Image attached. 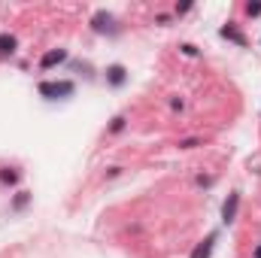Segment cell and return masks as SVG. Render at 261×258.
I'll return each mask as SVG.
<instances>
[{
  "label": "cell",
  "mask_w": 261,
  "mask_h": 258,
  "mask_svg": "<svg viewBox=\"0 0 261 258\" xmlns=\"http://www.w3.org/2000/svg\"><path fill=\"white\" fill-rule=\"evenodd\" d=\"M122 128H125V116H116L113 125H110V131H122Z\"/></svg>",
  "instance_id": "cell-10"
},
{
  "label": "cell",
  "mask_w": 261,
  "mask_h": 258,
  "mask_svg": "<svg viewBox=\"0 0 261 258\" xmlns=\"http://www.w3.org/2000/svg\"><path fill=\"white\" fill-rule=\"evenodd\" d=\"M24 203H28V194L21 192V194H18V197H15V210H21V207H24Z\"/></svg>",
  "instance_id": "cell-12"
},
{
  "label": "cell",
  "mask_w": 261,
  "mask_h": 258,
  "mask_svg": "<svg viewBox=\"0 0 261 258\" xmlns=\"http://www.w3.org/2000/svg\"><path fill=\"white\" fill-rule=\"evenodd\" d=\"M182 52H186L189 58H195V55H197V49H195V46H192V43H186V46H182Z\"/></svg>",
  "instance_id": "cell-13"
},
{
  "label": "cell",
  "mask_w": 261,
  "mask_h": 258,
  "mask_svg": "<svg viewBox=\"0 0 261 258\" xmlns=\"http://www.w3.org/2000/svg\"><path fill=\"white\" fill-rule=\"evenodd\" d=\"M252 258H261V246H255V252H252Z\"/></svg>",
  "instance_id": "cell-14"
},
{
  "label": "cell",
  "mask_w": 261,
  "mask_h": 258,
  "mask_svg": "<svg viewBox=\"0 0 261 258\" xmlns=\"http://www.w3.org/2000/svg\"><path fill=\"white\" fill-rule=\"evenodd\" d=\"M15 46H18V43H15V37H12V34H0V55H12V52H15Z\"/></svg>",
  "instance_id": "cell-7"
},
{
  "label": "cell",
  "mask_w": 261,
  "mask_h": 258,
  "mask_svg": "<svg viewBox=\"0 0 261 258\" xmlns=\"http://www.w3.org/2000/svg\"><path fill=\"white\" fill-rule=\"evenodd\" d=\"M246 12L249 15H261V3H246Z\"/></svg>",
  "instance_id": "cell-11"
},
{
  "label": "cell",
  "mask_w": 261,
  "mask_h": 258,
  "mask_svg": "<svg viewBox=\"0 0 261 258\" xmlns=\"http://www.w3.org/2000/svg\"><path fill=\"white\" fill-rule=\"evenodd\" d=\"M213 243H216V234H210L206 240H200L195 246V252H192V258H210L213 255Z\"/></svg>",
  "instance_id": "cell-4"
},
{
  "label": "cell",
  "mask_w": 261,
  "mask_h": 258,
  "mask_svg": "<svg viewBox=\"0 0 261 258\" xmlns=\"http://www.w3.org/2000/svg\"><path fill=\"white\" fill-rule=\"evenodd\" d=\"M107 76H110V82H113V85H122V82H125V67L113 64L110 70H107Z\"/></svg>",
  "instance_id": "cell-8"
},
{
  "label": "cell",
  "mask_w": 261,
  "mask_h": 258,
  "mask_svg": "<svg viewBox=\"0 0 261 258\" xmlns=\"http://www.w3.org/2000/svg\"><path fill=\"white\" fill-rule=\"evenodd\" d=\"M219 34H222V37H225V40H234V43H237V46H246V37H243V34H240V31H237V28H231V24H228V28H222V31H219Z\"/></svg>",
  "instance_id": "cell-6"
},
{
  "label": "cell",
  "mask_w": 261,
  "mask_h": 258,
  "mask_svg": "<svg viewBox=\"0 0 261 258\" xmlns=\"http://www.w3.org/2000/svg\"><path fill=\"white\" fill-rule=\"evenodd\" d=\"M76 91V85L70 79H61V82H40V94L46 100H61V97H70Z\"/></svg>",
  "instance_id": "cell-1"
},
{
  "label": "cell",
  "mask_w": 261,
  "mask_h": 258,
  "mask_svg": "<svg viewBox=\"0 0 261 258\" xmlns=\"http://www.w3.org/2000/svg\"><path fill=\"white\" fill-rule=\"evenodd\" d=\"M237 207H240V192H231L228 200L222 203V222H225V225H231V222L237 219Z\"/></svg>",
  "instance_id": "cell-2"
},
{
  "label": "cell",
  "mask_w": 261,
  "mask_h": 258,
  "mask_svg": "<svg viewBox=\"0 0 261 258\" xmlns=\"http://www.w3.org/2000/svg\"><path fill=\"white\" fill-rule=\"evenodd\" d=\"M61 61H67V52H64V49H55V52L43 55V61H40V67H43V70H49V67L61 64Z\"/></svg>",
  "instance_id": "cell-5"
},
{
  "label": "cell",
  "mask_w": 261,
  "mask_h": 258,
  "mask_svg": "<svg viewBox=\"0 0 261 258\" xmlns=\"http://www.w3.org/2000/svg\"><path fill=\"white\" fill-rule=\"evenodd\" d=\"M91 28L97 31V34H103V31H110V34H116L119 28H116V18L110 15V12H97L94 18H91Z\"/></svg>",
  "instance_id": "cell-3"
},
{
  "label": "cell",
  "mask_w": 261,
  "mask_h": 258,
  "mask_svg": "<svg viewBox=\"0 0 261 258\" xmlns=\"http://www.w3.org/2000/svg\"><path fill=\"white\" fill-rule=\"evenodd\" d=\"M0 183H9V186H12V183H18V173L9 170V167H3V170H0Z\"/></svg>",
  "instance_id": "cell-9"
}]
</instances>
